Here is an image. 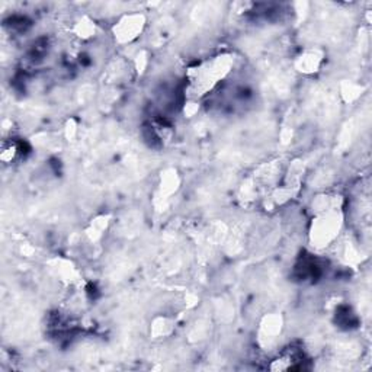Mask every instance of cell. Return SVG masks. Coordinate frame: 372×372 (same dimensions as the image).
<instances>
[{"mask_svg":"<svg viewBox=\"0 0 372 372\" xmlns=\"http://www.w3.org/2000/svg\"><path fill=\"white\" fill-rule=\"evenodd\" d=\"M235 58L230 54H220L211 57L203 63L196 65L188 71V93L189 101H199L211 92L221 81H224L227 74L231 71Z\"/></svg>","mask_w":372,"mask_h":372,"instance_id":"cell-1","label":"cell"},{"mask_svg":"<svg viewBox=\"0 0 372 372\" xmlns=\"http://www.w3.org/2000/svg\"><path fill=\"white\" fill-rule=\"evenodd\" d=\"M344 226L342 210H332L314 214V219L310 227V242L317 249H323L332 244Z\"/></svg>","mask_w":372,"mask_h":372,"instance_id":"cell-2","label":"cell"},{"mask_svg":"<svg viewBox=\"0 0 372 372\" xmlns=\"http://www.w3.org/2000/svg\"><path fill=\"white\" fill-rule=\"evenodd\" d=\"M146 26V18L142 13H130L122 17L114 25V37L119 44H130L140 37Z\"/></svg>","mask_w":372,"mask_h":372,"instance_id":"cell-3","label":"cell"},{"mask_svg":"<svg viewBox=\"0 0 372 372\" xmlns=\"http://www.w3.org/2000/svg\"><path fill=\"white\" fill-rule=\"evenodd\" d=\"M282 333V319L276 314H269L260 323L259 342L263 348L272 346Z\"/></svg>","mask_w":372,"mask_h":372,"instance_id":"cell-4","label":"cell"},{"mask_svg":"<svg viewBox=\"0 0 372 372\" xmlns=\"http://www.w3.org/2000/svg\"><path fill=\"white\" fill-rule=\"evenodd\" d=\"M305 356L301 349L289 348L284 352L279 353L276 358L272 361V365L269 366L273 371H288V369H303L304 368Z\"/></svg>","mask_w":372,"mask_h":372,"instance_id":"cell-5","label":"cell"},{"mask_svg":"<svg viewBox=\"0 0 372 372\" xmlns=\"http://www.w3.org/2000/svg\"><path fill=\"white\" fill-rule=\"evenodd\" d=\"M323 60V54L317 50L305 51L298 60H297V69L303 73H314L319 70Z\"/></svg>","mask_w":372,"mask_h":372,"instance_id":"cell-6","label":"cell"},{"mask_svg":"<svg viewBox=\"0 0 372 372\" xmlns=\"http://www.w3.org/2000/svg\"><path fill=\"white\" fill-rule=\"evenodd\" d=\"M19 153V147L15 142H3L2 144V153H0V158L5 163H10L12 160H15V158L18 156Z\"/></svg>","mask_w":372,"mask_h":372,"instance_id":"cell-7","label":"cell"},{"mask_svg":"<svg viewBox=\"0 0 372 372\" xmlns=\"http://www.w3.org/2000/svg\"><path fill=\"white\" fill-rule=\"evenodd\" d=\"M95 33V25H93L92 22H87V24H79L77 25V34H79V37L82 38H87V37H92V34Z\"/></svg>","mask_w":372,"mask_h":372,"instance_id":"cell-8","label":"cell"}]
</instances>
